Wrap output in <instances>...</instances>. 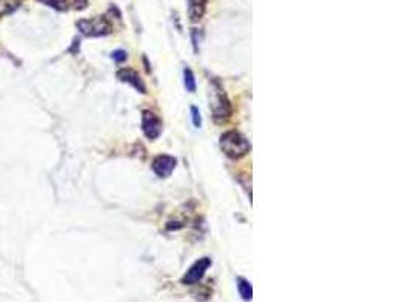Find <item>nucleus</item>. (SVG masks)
<instances>
[{"instance_id":"obj_1","label":"nucleus","mask_w":404,"mask_h":302,"mask_svg":"<svg viewBox=\"0 0 404 302\" xmlns=\"http://www.w3.org/2000/svg\"><path fill=\"white\" fill-rule=\"evenodd\" d=\"M220 147L230 159H241L250 151V142L244 135L236 130H229L221 135Z\"/></svg>"},{"instance_id":"obj_2","label":"nucleus","mask_w":404,"mask_h":302,"mask_svg":"<svg viewBox=\"0 0 404 302\" xmlns=\"http://www.w3.org/2000/svg\"><path fill=\"white\" fill-rule=\"evenodd\" d=\"M77 29L85 37H105L112 32V25L106 17H94V19H84L76 23Z\"/></svg>"},{"instance_id":"obj_3","label":"nucleus","mask_w":404,"mask_h":302,"mask_svg":"<svg viewBox=\"0 0 404 302\" xmlns=\"http://www.w3.org/2000/svg\"><path fill=\"white\" fill-rule=\"evenodd\" d=\"M215 86H217V89L214 91L212 98H211V109L214 112V118L217 121H223L232 115V106H230L224 91L217 83H215Z\"/></svg>"},{"instance_id":"obj_4","label":"nucleus","mask_w":404,"mask_h":302,"mask_svg":"<svg viewBox=\"0 0 404 302\" xmlns=\"http://www.w3.org/2000/svg\"><path fill=\"white\" fill-rule=\"evenodd\" d=\"M141 126H142V132L144 135L150 139V141H154L159 138V135L162 133V121L160 118L150 112V111H144L142 112V121H141Z\"/></svg>"},{"instance_id":"obj_5","label":"nucleus","mask_w":404,"mask_h":302,"mask_svg":"<svg viewBox=\"0 0 404 302\" xmlns=\"http://www.w3.org/2000/svg\"><path fill=\"white\" fill-rule=\"evenodd\" d=\"M211 258H208V257H205V258H201V260H198V261H195L191 267H189V270L186 272V275L183 276V282L185 284H195V282H198L201 278H203V275H205V272L209 269V266H211Z\"/></svg>"},{"instance_id":"obj_6","label":"nucleus","mask_w":404,"mask_h":302,"mask_svg":"<svg viewBox=\"0 0 404 302\" xmlns=\"http://www.w3.org/2000/svg\"><path fill=\"white\" fill-rule=\"evenodd\" d=\"M176 159L173 156H168V154H160L157 157L153 159V163H151V168L153 171L156 172L157 177L160 178H165V177H170L173 169L176 168Z\"/></svg>"},{"instance_id":"obj_7","label":"nucleus","mask_w":404,"mask_h":302,"mask_svg":"<svg viewBox=\"0 0 404 302\" xmlns=\"http://www.w3.org/2000/svg\"><path fill=\"white\" fill-rule=\"evenodd\" d=\"M38 2L56 10V11H67L70 8L82 11L88 7V0H38Z\"/></svg>"},{"instance_id":"obj_8","label":"nucleus","mask_w":404,"mask_h":302,"mask_svg":"<svg viewBox=\"0 0 404 302\" xmlns=\"http://www.w3.org/2000/svg\"><path fill=\"white\" fill-rule=\"evenodd\" d=\"M117 77L121 80V82H126V83H130L135 89H138L141 94H145L147 92V88L142 82V79L139 77V74L135 71V70H130V68H123L117 73Z\"/></svg>"},{"instance_id":"obj_9","label":"nucleus","mask_w":404,"mask_h":302,"mask_svg":"<svg viewBox=\"0 0 404 302\" xmlns=\"http://www.w3.org/2000/svg\"><path fill=\"white\" fill-rule=\"evenodd\" d=\"M188 2H189V10H188L189 19L192 22L201 20V17H203L206 13L208 0H188Z\"/></svg>"},{"instance_id":"obj_10","label":"nucleus","mask_w":404,"mask_h":302,"mask_svg":"<svg viewBox=\"0 0 404 302\" xmlns=\"http://www.w3.org/2000/svg\"><path fill=\"white\" fill-rule=\"evenodd\" d=\"M22 5V0H0V17L16 13Z\"/></svg>"},{"instance_id":"obj_11","label":"nucleus","mask_w":404,"mask_h":302,"mask_svg":"<svg viewBox=\"0 0 404 302\" xmlns=\"http://www.w3.org/2000/svg\"><path fill=\"white\" fill-rule=\"evenodd\" d=\"M238 288H239V293L243 296V299L246 300H250L252 296H253V288H252V284L244 279V278H238Z\"/></svg>"},{"instance_id":"obj_12","label":"nucleus","mask_w":404,"mask_h":302,"mask_svg":"<svg viewBox=\"0 0 404 302\" xmlns=\"http://www.w3.org/2000/svg\"><path fill=\"white\" fill-rule=\"evenodd\" d=\"M183 83H185L186 91H189V92L195 91V76L191 71V68H185L183 70Z\"/></svg>"},{"instance_id":"obj_13","label":"nucleus","mask_w":404,"mask_h":302,"mask_svg":"<svg viewBox=\"0 0 404 302\" xmlns=\"http://www.w3.org/2000/svg\"><path fill=\"white\" fill-rule=\"evenodd\" d=\"M191 115H192V123H194V126H195V127H201V115H200L198 108L191 106Z\"/></svg>"},{"instance_id":"obj_14","label":"nucleus","mask_w":404,"mask_h":302,"mask_svg":"<svg viewBox=\"0 0 404 302\" xmlns=\"http://www.w3.org/2000/svg\"><path fill=\"white\" fill-rule=\"evenodd\" d=\"M126 58H127V53L124 52V50H115L114 53H112V59L115 61V62H124L126 61Z\"/></svg>"}]
</instances>
